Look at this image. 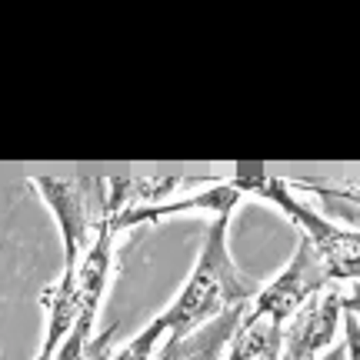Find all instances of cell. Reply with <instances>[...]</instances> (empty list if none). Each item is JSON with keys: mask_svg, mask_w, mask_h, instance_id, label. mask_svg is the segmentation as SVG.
Wrapping results in <instances>:
<instances>
[{"mask_svg": "<svg viewBox=\"0 0 360 360\" xmlns=\"http://www.w3.org/2000/svg\"><path fill=\"white\" fill-rule=\"evenodd\" d=\"M231 217L233 214L210 217L191 277L184 281V287L167 304V310L157 317L167 337L191 334L227 310L247 307L257 297L260 283L254 277H247L231 254Z\"/></svg>", "mask_w": 360, "mask_h": 360, "instance_id": "1", "label": "cell"}, {"mask_svg": "<svg viewBox=\"0 0 360 360\" xmlns=\"http://www.w3.org/2000/svg\"><path fill=\"white\" fill-rule=\"evenodd\" d=\"M227 184L237 187L240 197H257V200L274 204L300 231V240L317 254V260L323 264L330 281L357 287V267H360L357 231L337 227L327 217H321L317 210H310L294 193V187L283 177L270 174V167L260 164V160H237L233 164V177Z\"/></svg>", "mask_w": 360, "mask_h": 360, "instance_id": "2", "label": "cell"}, {"mask_svg": "<svg viewBox=\"0 0 360 360\" xmlns=\"http://www.w3.org/2000/svg\"><path fill=\"white\" fill-rule=\"evenodd\" d=\"M57 220L64 267L70 270L84 257L97 233L114 224V174L74 170V174H37L27 180Z\"/></svg>", "mask_w": 360, "mask_h": 360, "instance_id": "3", "label": "cell"}, {"mask_svg": "<svg viewBox=\"0 0 360 360\" xmlns=\"http://www.w3.org/2000/svg\"><path fill=\"white\" fill-rule=\"evenodd\" d=\"M327 283H330V277H327L323 264L317 260V254L304 240H297L294 257L287 260V267L274 277V283L260 287L257 297L250 300V310H244V317L247 321L264 317V321H274L283 327L310 297L327 290Z\"/></svg>", "mask_w": 360, "mask_h": 360, "instance_id": "4", "label": "cell"}, {"mask_svg": "<svg viewBox=\"0 0 360 360\" xmlns=\"http://www.w3.org/2000/svg\"><path fill=\"white\" fill-rule=\"evenodd\" d=\"M350 297H357V290L350 294V290H334V287L310 297L281 327V360H317L327 347H334L337 334H340V317H344Z\"/></svg>", "mask_w": 360, "mask_h": 360, "instance_id": "5", "label": "cell"}, {"mask_svg": "<svg viewBox=\"0 0 360 360\" xmlns=\"http://www.w3.org/2000/svg\"><path fill=\"white\" fill-rule=\"evenodd\" d=\"M240 200H244V197L237 193V187H231L227 180H214L207 191L184 193V197L160 200V204H150V207H134V210L120 214V217L110 224V231L124 233V231L141 227V224H154V220L177 217V214H210V217H224V214H233Z\"/></svg>", "mask_w": 360, "mask_h": 360, "instance_id": "6", "label": "cell"}, {"mask_svg": "<svg viewBox=\"0 0 360 360\" xmlns=\"http://www.w3.org/2000/svg\"><path fill=\"white\" fill-rule=\"evenodd\" d=\"M244 310L247 307H233L227 314L214 317L210 323H204V327L191 330V334L167 337V344H164L157 360H220L227 344H231L233 330H237V323H240V317H244Z\"/></svg>", "mask_w": 360, "mask_h": 360, "instance_id": "7", "label": "cell"}, {"mask_svg": "<svg viewBox=\"0 0 360 360\" xmlns=\"http://www.w3.org/2000/svg\"><path fill=\"white\" fill-rule=\"evenodd\" d=\"M224 360H281V323L274 321H247L240 317Z\"/></svg>", "mask_w": 360, "mask_h": 360, "instance_id": "8", "label": "cell"}, {"mask_svg": "<svg viewBox=\"0 0 360 360\" xmlns=\"http://www.w3.org/2000/svg\"><path fill=\"white\" fill-rule=\"evenodd\" d=\"M160 337H164V327H160L154 317L137 337H130L127 344H120V347L110 354V360H154V350H157V344H160Z\"/></svg>", "mask_w": 360, "mask_h": 360, "instance_id": "9", "label": "cell"}, {"mask_svg": "<svg viewBox=\"0 0 360 360\" xmlns=\"http://www.w3.org/2000/svg\"><path fill=\"white\" fill-rule=\"evenodd\" d=\"M317 360H350V354H347V344L340 340V344H334V347L327 350V354H321Z\"/></svg>", "mask_w": 360, "mask_h": 360, "instance_id": "10", "label": "cell"}]
</instances>
